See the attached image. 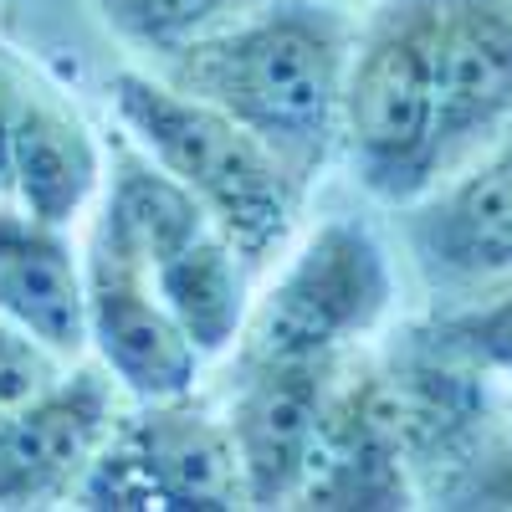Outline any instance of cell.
I'll return each mask as SVG.
<instances>
[{"label": "cell", "mask_w": 512, "mask_h": 512, "mask_svg": "<svg viewBox=\"0 0 512 512\" xmlns=\"http://www.w3.org/2000/svg\"><path fill=\"white\" fill-rule=\"evenodd\" d=\"M349 26L323 0H277L231 31H205L164 57V82L216 103L262 139L297 185L333 154L344 123Z\"/></svg>", "instance_id": "cell-1"}, {"label": "cell", "mask_w": 512, "mask_h": 512, "mask_svg": "<svg viewBox=\"0 0 512 512\" xmlns=\"http://www.w3.org/2000/svg\"><path fill=\"white\" fill-rule=\"evenodd\" d=\"M108 98L139 149L205 205L210 226L236 246L246 267L267 262V251L282 246L303 185L262 139L216 103L190 98L149 72H113Z\"/></svg>", "instance_id": "cell-2"}, {"label": "cell", "mask_w": 512, "mask_h": 512, "mask_svg": "<svg viewBox=\"0 0 512 512\" xmlns=\"http://www.w3.org/2000/svg\"><path fill=\"white\" fill-rule=\"evenodd\" d=\"M436 0H390L364 31L344 72V123L359 185L390 205L420 200L441 175L436 82H431Z\"/></svg>", "instance_id": "cell-3"}, {"label": "cell", "mask_w": 512, "mask_h": 512, "mask_svg": "<svg viewBox=\"0 0 512 512\" xmlns=\"http://www.w3.org/2000/svg\"><path fill=\"white\" fill-rule=\"evenodd\" d=\"M82 507H246L226 420L175 400H144L134 420L108 431L77 482Z\"/></svg>", "instance_id": "cell-4"}, {"label": "cell", "mask_w": 512, "mask_h": 512, "mask_svg": "<svg viewBox=\"0 0 512 512\" xmlns=\"http://www.w3.org/2000/svg\"><path fill=\"white\" fill-rule=\"evenodd\" d=\"M390 308V262L359 221L323 226L246 323V364L323 359Z\"/></svg>", "instance_id": "cell-5"}, {"label": "cell", "mask_w": 512, "mask_h": 512, "mask_svg": "<svg viewBox=\"0 0 512 512\" xmlns=\"http://www.w3.org/2000/svg\"><path fill=\"white\" fill-rule=\"evenodd\" d=\"M88 344L103 354V369L134 400H175L190 395L200 354L180 333L149 282V267L103 226L88 246Z\"/></svg>", "instance_id": "cell-6"}, {"label": "cell", "mask_w": 512, "mask_h": 512, "mask_svg": "<svg viewBox=\"0 0 512 512\" xmlns=\"http://www.w3.org/2000/svg\"><path fill=\"white\" fill-rule=\"evenodd\" d=\"M328 374H333V354L246 364V384L226 420L246 507H277L303 492L323 446Z\"/></svg>", "instance_id": "cell-7"}, {"label": "cell", "mask_w": 512, "mask_h": 512, "mask_svg": "<svg viewBox=\"0 0 512 512\" xmlns=\"http://www.w3.org/2000/svg\"><path fill=\"white\" fill-rule=\"evenodd\" d=\"M431 82L446 169L512 118V0H436Z\"/></svg>", "instance_id": "cell-8"}, {"label": "cell", "mask_w": 512, "mask_h": 512, "mask_svg": "<svg viewBox=\"0 0 512 512\" xmlns=\"http://www.w3.org/2000/svg\"><path fill=\"white\" fill-rule=\"evenodd\" d=\"M113 431V395L98 369L62 374L31 405L0 415V507H41L77 492Z\"/></svg>", "instance_id": "cell-9"}, {"label": "cell", "mask_w": 512, "mask_h": 512, "mask_svg": "<svg viewBox=\"0 0 512 512\" xmlns=\"http://www.w3.org/2000/svg\"><path fill=\"white\" fill-rule=\"evenodd\" d=\"M0 318L57 359L88 349V287L62 226L0 205Z\"/></svg>", "instance_id": "cell-10"}, {"label": "cell", "mask_w": 512, "mask_h": 512, "mask_svg": "<svg viewBox=\"0 0 512 512\" xmlns=\"http://www.w3.org/2000/svg\"><path fill=\"white\" fill-rule=\"evenodd\" d=\"M98 175L103 159L82 113L31 67L11 128V200L47 226H72L98 190Z\"/></svg>", "instance_id": "cell-11"}, {"label": "cell", "mask_w": 512, "mask_h": 512, "mask_svg": "<svg viewBox=\"0 0 512 512\" xmlns=\"http://www.w3.org/2000/svg\"><path fill=\"white\" fill-rule=\"evenodd\" d=\"M415 246L441 277L512 272V144L415 216Z\"/></svg>", "instance_id": "cell-12"}, {"label": "cell", "mask_w": 512, "mask_h": 512, "mask_svg": "<svg viewBox=\"0 0 512 512\" xmlns=\"http://www.w3.org/2000/svg\"><path fill=\"white\" fill-rule=\"evenodd\" d=\"M149 282L200 359L231 349L241 338V328H246V262L216 226H205L195 241H185L159 267H149Z\"/></svg>", "instance_id": "cell-13"}, {"label": "cell", "mask_w": 512, "mask_h": 512, "mask_svg": "<svg viewBox=\"0 0 512 512\" xmlns=\"http://www.w3.org/2000/svg\"><path fill=\"white\" fill-rule=\"evenodd\" d=\"M98 226L118 246L134 251L144 267H159L169 251L195 241L210 226V216H205V205L169 175V169H159L149 154L118 149L113 154V185H108Z\"/></svg>", "instance_id": "cell-14"}, {"label": "cell", "mask_w": 512, "mask_h": 512, "mask_svg": "<svg viewBox=\"0 0 512 512\" xmlns=\"http://www.w3.org/2000/svg\"><path fill=\"white\" fill-rule=\"evenodd\" d=\"M231 0H98L103 21L123 36L134 41L144 52H180L185 41L205 36L210 26L221 21V11Z\"/></svg>", "instance_id": "cell-15"}, {"label": "cell", "mask_w": 512, "mask_h": 512, "mask_svg": "<svg viewBox=\"0 0 512 512\" xmlns=\"http://www.w3.org/2000/svg\"><path fill=\"white\" fill-rule=\"evenodd\" d=\"M425 349L441 359L482 364V369H507L512 374V292L497 297L487 308H466L451 318H436L420 333Z\"/></svg>", "instance_id": "cell-16"}, {"label": "cell", "mask_w": 512, "mask_h": 512, "mask_svg": "<svg viewBox=\"0 0 512 512\" xmlns=\"http://www.w3.org/2000/svg\"><path fill=\"white\" fill-rule=\"evenodd\" d=\"M57 379H62V359L52 349H41L16 323L0 318V415L31 405L41 390H52Z\"/></svg>", "instance_id": "cell-17"}, {"label": "cell", "mask_w": 512, "mask_h": 512, "mask_svg": "<svg viewBox=\"0 0 512 512\" xmlns=\"http://www.w3.org/2000/svg\"><path fill=\"white\" fill-rule=\"evenodd\" d=\"M26 77H31V62H21L6 41H0V200H11V128H16Z\"/></svg>", "instance_id": "cell-18"}, {"label": "cell", "mask_w": 512, "mask_h": 512, "mask_svg": "<svg viewBox=\"0 0 512 512\" xmlns=\"http://www.w3.org/2000/svg\"><path fill=\"white\" fill-rule=\"evenodd\" d=\"M456 507H512V451L487 461L456 487Z\"/></svg>", "instance_id": "cell-19"}]
</instances>
